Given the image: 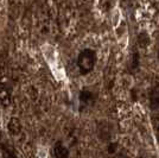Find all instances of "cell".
<instances>
[{"label":"cell","mask_w":159,"mask_h":158,"mask_svg":"<svg viewBox=\"0 0 159 158\" xmlns=\"http://www.w3.org/2000/svg\"><path fill=\"white\" fill-rule=\"evenodd\" d=\"M96 64V53L93 49H83L77 56V68L82 75L93 72Z\"/></svg>","instance_id":"6da1fadb"},{"label":"cell","mask_w":159,"mask_h":158,"mask_svg":"<svg viewBox=\"0 0 159 158\" xmlns=\"http://www.w3.org/2000/svg\"><path fill=\"white\" fill-rule=\"evenodd\" d=\"M0 150L2 153V158H18L14 149L8 143L7 138L0 132Z\"/></svg>","instance_id":"7a4b0ae2"},{"label":"cell","mask_w":159,"mask_h":158,"mask_svg":"<svg viewBox=\"0 0 159 158\" xmlns=\"http://www.w3.org/2000/svg\"><path fill=\"white\" fill-rule=\"evenodd\" d=\"M79 100H80V104L83 106V107H89V106H93L94 102H95V94L88 89H83L80 92L79 95Z\"/></svg>","instance_id":"3957f363"},{"label":"cell","mask_w":159,"mask_h":158,"mask_svg":"<svg viewBox=\"0 0 159 158\" xmlns=\"http://www.w3.org/2000/svg\"><path fill=\"white\" fill-rule=\"evenodd\" d=\"M53 155L56 158H69V150L62 142H57L53 145Z\"/></svg>","instance_id":"277c9868"},{"label":"cell","mask_w":159,"mask_h":158,"mask_svg":"<svg viewBox=\"0 0 159 158\" xmlns=\"http://www.w3.org/2000/svg\"><path fill=\"white\" fill-rule=\"evenodd\" d=\"M150 107L154 111L159 109V83L153 87L150 93Z\"/></svg>","instance_id":"5b68a950"},{"label":"cell","mask_w":159,"mask_h":158,"mask_svg":"<svg viewBox=\"0 0 159 158\" xmlns=\"http://www.w3.org/2000/svg\"><path fill=\"white\" fill-rule=\"evenodd\" d=\"M7 128H8V132L12 136H18L21 132V124L17 118H12L10 120L8 125H7Z\"/></svg>","instance_id":"8992f818"},{"label":"cell","mask_w":159,"mask_h":158,"mask_svg":"<svg viewBox=\"0 0 159 158\" xmlns=\"http://www.w3.org/2000/svg\"><path fill=\"white\" fill-rule=\"evenodd\" d=\"M10 99H11V94H10V92L7 91L5 86L0 85V101L2 102V105H4V104L7 105V104L10 102Z\"/></svg>","instance_id":"52a82bcc"},{"label":"cell","mask_w":159,"mask_h":158,"mask_svg":"<svg viewBox=\"0 0 159 158\" xmlns=\"http://www.w3.org/2000/svg\"><path fill=\"white\" fill-rule=\"evenodd\" d=\"M158 58H159V48H158Z\"/></svg>","instance_id":"ba28073f"}]
</instances>
